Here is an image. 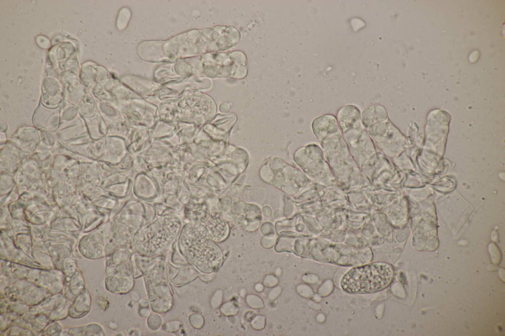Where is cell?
<instances>
[{
    "label": "cell",
    "instance_id": "cell-1",
    "mask_svg": "<svg viewBox=\"0 0 505 336\" xmlns=\"http://www.w3.org/2000/svg\"><path fill=\"white\" fill-rule=\"evenodd\" d=\"M394 271L385 263H374L354 268L344 276L341 287L349 293L376 292L387 287L392 282Z\"/></svg>",
    "mask_w": 505,
    "mask_h": 336
}]
</instances>
